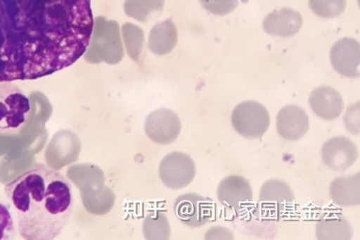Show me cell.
<instances>
[{
  "instance_id": "cell-14",
  "label": "cell",
  "mask_w": 360,
  "mask_h": 240,
  "mask_svg": "<svg viewBox=\"0 0 360 240\" xmlns=\"http://www.w3.org/2000/svg\"><path fill=\"white\" fill-rule=\"evenodd\" d=\"M360 175L338 177L330 184L329 194L332 202L338 206L351 207L360 204Z\"/></svg>"
},
{
  "instance_id": "cell-1",
  "label": "cell",
  "mask_w": 360,
  "mask_h": 240,
  "mask_svg": "<svg viewBox=\"0 0 360 240\" xmlns=\"http://www.w3.org/2000/svg\"><path fill=\"white\" fill-rule=\"evenodd\" d=\"M94 25L91 0H0V82L70 66L89 47Z\"/></svg>"
},
{
  "instance_id": "cell-13",
  "label": "cell",
  "mask_w": 360,
  "mask_h": 240,
  "mask_svg": "<svg viewBox=\"0 0 360 240\" xmlns=\"http://www.w3.org/2000/svg\"><path fill=\"white\" fill-rule=\"evenodd\" d=\"M353 227L348 218L340 213H327L316 222V239L349 240L353 237Z\"/></svg>"
},
{
  "instance_id": "cell-12",
  "label": "cell",
  "mask_w": 360,
  "mask_h": 240,
  "mask_svg": "<svg viewBox=\"0 0 360 240\" xmlns=\"http://www.w3.org/2000/svg\"><path fill=\"white\" fill-rule=\"evenodd\" d=\"M260 203L269 210L283 211L294 203L295 196L288 184L281 180H269L260 190Z\"/></svg>"
},
{
  "instance_id": "cell-9",
  "label": "cell",
  "mask_w": 360,
  "mask_h": 240,
  "mask_svg": "<svg viewBox=\"0 0 360 240\" xmlns=\"http://www.w3.org/2000/svg\"><path fill=\"white\" fill-rule=\"evenodd\" d=\"M277 130L284 139L297 141L309 131V118L303 108L297 105L285 106L278 113Z\"/></svg>"
},
{
  "instance_id": "cell-18",
  "label": "cell",
  "mask_w": 360,
  "mask_h": 240,
  "mask_svg": "<svg viewBox=\"0 0 360 240\" xmlns=\"http://www.w3.org/2000/svg\"><path fill=\"white\" fill-rule=\"evenodd\" d=\"M15 232L16 230L12 213L6 205L0 203V240L14 239Z\"/></svg>"
},
{
  "instance_id": "cell-10",
  "label": "cell",
  "mask_w": 360,
  "mask_h": 240,
  "mask_svg": "<svg viewBox=\"0 0 360 240\" xmlns=\"http://www.w3.org/2000/svg\"><path fill=\"white\" fill-rule=\"evenodd\" d=\"M309 105L314 114L325 120H336L344 111L342 95L330 86H321L312 91Z\"/></svg>"
},
{
  "instance_id": "cell-15",
  "label": "cell",
  "mask_w": 360,
  "mask_h": 240,
  "mask_svg": "<svg viewBox=\"0 0 360 240\" xmlns=\"http://www.w3.org/2000/svg\"><path fill=\"white\" fill-rule=\"evenodd\" d=\"M176 40V30L170 21L153 30L150 46L154 53H165L174 47Z\"/></svg>"
},
{
  "instance_id": "cell-17",
  "label": "cell",
  "mask_w": 360,
  "mask_h": 240,
  "mask_svg": "<svg viewBox=\"0 0 360 240\" xmlns=\"http://www.w3.org/2000/svg\"><path fill=\"white\" fill-rule=\"evenodd\" d=\"M202 6L212 14L225 16L238 6V0H200Z\"/></svg>"
},
{
  "instance_id": "cell-4",
  "label": "cell",
  "mask_w": 360,
  "mask_h": 240,
  "mask_svg": "<svg viewBox=\"0 0 360 240\" xmlns=\"http://www.w3.org/2000/svg\"><path fill=\"white\" fill-rule=\"evenodd\" d=\"M232 125L235 131L248 139H258L266 133L271 123L269 111L260 103L243 101L232 112Z\"/></svg>"
},
{
  "instance_id": "cell-3",
  "label": "cell",
  "mask_w": 360,
  "mask_h": 240,
  "mask_svg": "<svg viewBox=\"0 0 360 240\" xmlns=\"http://www.w3.org/2000/svg\"><path fill=\"white\" fill-rule=\"evenodd\" d=\"M31 101L12 82H0V135L20 132L31 114Z\"/></svg>"
},
{
  "instance_id": "cell-11",
  "label": "cell",
  "mask_w": 360,
  "mask_h": 240,
  "mask_svg": "<svg viewBox=\"0 0 360 240\" xmlns=\"http://www.w3.org/2000/svg\"><path fill=\"white\" fill-rule=\"evenodd\" d=\"M262 25L265 32L271 36L290 38L301 30L303 18L294 8H284L267 15Z\"/></svg>"
},
{
  "instance_id": "cell-5",
  "label": "cell",
  "mask_w": 360,
  "mask_h": 240,
  "mask_svg": "<svg viewBox=\"0 0 360 240\" xmlns=\"http://www.w3.org/2000/svg\"><path fill=\"white\" fill-rule=\"evenodd\" d=\"M179 218L185 225L193 228L204 226L213 217V205L210 198L189 194L180 196L174 205Z\"/></svg>"
},
{
  "instance_id": "cell-19",
  "label": "cell",
  "mask_w": 360,
  "mask_h": 240,
  "mask_svg": "<svg viewBox=\"0 0 360 240\" xmlns=\"http://www.w3.org/2000/svg\"><path fill=\"white\" fill-rule=\"evenodd\" d=\"M131 6H135L136 10L143 11L146 13L148 8H158L163 6V0H130Z\"/></svg>"
},
{
  "instance_id": "cell-7",
  "label": "cell",
  "mask_w": 360,
  "mask_h": 240,
  "mask_svg": "<svg viewBox=\"0 0 360 240\" xmlns=\"http://www.w3.org/2000/svg\"><path fill=\"white\" fill-rule=\"evenodd\" d=\"M217 198L226 208L239 211L253 201V190L247 179L233 175L219 183Z\"/></svg>"
},
{
  "instance_id": "cell-2",
  "label": "cell",
  "mask_w": 360,
  "mask_h": 240,
  "mask_svg": "<svg viewBox=\"0 0 360 240\" xmlns=\"http://www.w3.org/2000/svg\"><path fill=\"white\" fill-rule=\"evenodd\" d=\"M4 192L23 239H57L72 215L70 182L44 164H36L10 182Z\"/></svg>"
},
{
  "instance_id": "cell-16",
  "label": "cell",
  "mask_w": 360,
  "mask_h": 240,
  "mask_svg": "<svg viewBox=\"0 0 360 240\" xmlns=\"http://www.w3.org/2000/svg\"><path fill=\"white\" fill-rule=\"evenodd\" d=\"M309 6L321 18H335L346 10L347 0H309Z\"/></svg>"
},
{
  "instance_id": "cell-8",
  "label": "cell",
  "mask_w": 360,
  "mask_h": 240,
  "mask_svg": "<svg viewBox=\"0 0 360 240\" xmlns=\"http://www.w3.org/2000/svg\"><path fill=\"white\" fill-rule=\"evenodd\" d=\"M334 70L346 77H359L360 45L355 39L344 38L330 51Z\"/></svg>"
},
{
  "instance_id": "cell-6",
  "label": "cell",
  "mask_w": 360,
  "mask_h": 240,
  "mask_svg": "<svg viewBox=\"0 0 360 240\" xmlns=\"http://www.w3.org/2000/svg\"><path fill=\"white\" fill-rule=\"evenodd\" d=\"M322 159L330 170L345 172L359 159V149L349 138H331L323 146Z\"/></svg>"
}]
</instances>
